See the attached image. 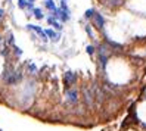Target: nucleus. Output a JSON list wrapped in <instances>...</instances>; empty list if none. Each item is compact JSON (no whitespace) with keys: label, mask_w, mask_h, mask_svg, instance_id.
<instances>
[{"label":"nucleus","mask_w":146,"mask_h":131,"mask_svg":"<svg viewBox=\"0 0 146 131\" xmlns=\"http://www.w3.org/2000/svg\"><path fill=\"white\" fill-rule=\"evenodd\" d=\"M25 78V68L24 66H16L12 62H7L5 65L3 74H2V81L7 87H15L24 81Z\"/></svg>","instance_id":"f257e3e1"},{"label":"nucleus","mask_w":146,"mask_h":131,"mask_svg":"<svg viewBox=\"0 0 146 131\" xmlns=\"http://www.w3.org/2000/svg\"><path fill=\"white\" fill-rule=\"evenodd\" d=\"M81 97L86 108L93 109L96 106V100H94V93L92 90V85H83L81 87Z\"/></svg>","instance_id":"f03ea898"},{"label":"nucleus","mask_w":146,"mask_h":131,"mask_svg":"<svg viewBox=\"0 0 146 131\" xmlns=\"http://www.w3.org/2000/svg\"><path fill=\"white\" fill-rule=\"evenodd\" d=\"M65 99L66 102L71 105V106H77V103L80 100V93L75 87H71V89H66L65 91Z\"/></svg>","instance_id":"7ed1b4c3"},{"label":"nucleus","mask_w":146,"mask_h":131,"mask_svg":"<svg viewBox=\"0 0 146 131\" xmlns=\"http://www.w3.org/2000/svg\"><path fill=\"white\" fill-rule=\"evenodd\" d=\"M25 30L30 31V32H36V36H37V37H40V40H41V41H44V43H47V41H49V38H47V36H46V32H44V30H43L41 27H38V25L27 24V25H25Z\"/></svg>","instance_id":"20e7f679"},{"label":"nucleus","mask_w":146,"mask_h":131,"mask_svg":"<svg viewBox=\"0 0 146 131\" xmlns=\"http://www.w3.org/2000/svg\"><path fill=\"white\" fill-rule=\"evenodd\" d=\"M77 80H78V75H77L74 71H65L64 72V85L66 89H71L77 84Z\"/></svg>","instance_id":"39448f33"},{"label":"nucleus","mask_w":146,"mask_h":131,"mask_svg":"<svg viewBox=\"0 0 146 131\" xmlns=\"http://www.w3.org/2000/svg\"><path fill=\"white\" fill-rule=\"evenodd\" d=\"M90 21H92V25H93L94 28H98L99 31H104V28H105V24H106V21H105V16L102 15L100 12H94L93 18H92Z\"/></svg>","instance_id":"423d86ee"},{"label":"nucleus","mask_w":146,"mask_h":131,"mask_svg":"<svg viewBox=\"0 0 146 131\" xmlns=\"http://www.w3.org/2000/svg\"><path fill=\"white\" fill-rule=\"evenodd\" d=\"M102 32H104V41L111 47V50H112V52H121V50L124 49L123 44H119V43H117V41H114V40H111V38L106 36V34H105V31H102Z\"/></svg>","instance_id":"0eeeda50"},{"label":"nucleus","mask_w":146,"mask_h":131,"mask_svg":"<svg viewBox=\"0 0 146 131\" xmlns=\"http://www.w3.org/2000/svg\"><path fill=\"white\" fill-rule=\"evenodd\" d=\"M44 32H46V36H47V38H49L50 41L58 43L59 40H61V32L56 31V30H53V28H46Z\"/></svg>","instance_id":"6e6552de"},{"label":"nucleus","mask_w":146,"mask_h":131,"mask_svg":"<svg viewBox=\"0 0 146 131\" xmlns=\"http://www.w3.org/2000/svg\"><path fill=\"white\" fill-rule=\"evenodd\" d=\"M46 19H47V24L50 25V28H53V30H56V31L61 32V30L64 28V25H62V22H61V21H58L56 18H53L52 15H49Z\"/></svg>","instance_id":"1a4fd4ad"},{"label":"nucleus","mask_w":146,"mask_h":131,"mask_svg":"<svg viewBox=\"0 0 146 131\" xmlns=\"http://www.w3.org/2000/svg\"><path fill=\"white\" fill-rule=\"evenodd\" d=\"M25 72H27L30 77H34V75H37L38 68H37L36 64H33V62H25Z\"/></svg>","instance_id":"9d476101"},{"label":"nucleus","mask_w":146,"mask_h":131,"mask_svg":"<svg viewBox=\"0 0 146 131\" xmlns=\"http://www.w3.org/2000/svg\"><path fill=\"white\" fill-rule=\"evenodd\" d=\"M102 3H104L105 6H108V7L115 9V7H119L124 3V0H102Z\"/></svg>","instance_id":"9b49d317"},{"label":"nucleus","mask_w":146,"mask_h":131,"mask_svg":"<svg viewBox=\"0 0 146 131\" xmlns=\"http://www.w3.org/2000/svg\"><path fill=\"white\" fill-rule=\"evenodd\" d=\"M5 40H6V46H7V47H11V49L16 44V43H15V36H13V32H12V31H7Z\"/></svg>","instance_id":"f8f14e48"},{"label":"nucleus","mask_w":146,"mask_h":131,"mask_svg":"<svg viewBox=\"0 0 146 131\" xmlns=\"http://www.w3.org/2000/svg\"><path fill=\"white\" fill-rule=\"evenodd\" d=\"M31 15H33L36 19H38V21L44 19V13H43V9H40V7H34L33 12H31Z\"/></svg>","instance_id":"ddd939ff"},{"label":"nucleus","mask_w":146,"mask_h":131,"mask_svg":"<svg viewBox=\"0 0 146 131\" xmlns=\"http://www.w3.org/2000/svg\"><path fill=\"white\" fill-rule=\"evenodd\" d=\"M44 7L52 13L56 11V3H55V0H44Z\"/></svg>","instance_id":"4468645a"},{"label":"nucleus","mask_w":146,"mask_h":131,"mask_svg":"<svg viewBox=\"0 0 146 131\" xmlns=\"http://www.w3.org/2000/svg\"><path fill=\"white\" fill-rule=\"evenodd\" d=\"M11 52H12V58H15V59H19V58L22 56V50L16 46V44L11 49Z\"/></svg>","instance_id":"2eb2a0df"},{"label":"nucleus","mask_w":146,"mask_h":131,"mask_svg":"<svg viewBox=\"0 0 146 131\" xmlns=\"http://www.w3.org/2000/svg\"><path fill=\"white\" fill-rule=\"evenodd\" d=\"M84 30H86V32L89 34V37H90L92 40H94V38H96V36H94V32H93V25H92V24H86Z\"/></svg>","instance_id":"dca6fc26"},{"label":"nucleus","mask_w":146,"mask_h":131,"mask_svg":"<svg viewBox=\"0 0 146 131\" xmlns=\"http://www.w3.org/2000/svg\"><path fill=\"white\" fill-rule=\"evenodd\" d=\"M28 5H30L28 0H18V7L21 11H28Z\"/></svg>","instance_id":"f3484780"},{"label":"nucleus","mask_w":146,"mask_h":131,"mask_svg":"<svg viewBox=\"0 0 146 131\" xmlns=\"http://www.w3.org/2000/svg\"><path fill=\"white\" fill-rule=\"evenodd\" d=\"M94 12H96L94 9H87V11H86V13H84V18H86V19H92L93 15H94Z\"/></svg>","instance_id":"a211bd4d"},{"label":"nucleus","mask_w":146,"mask_h":131,"mask_svg":"<svg viewBox=\"0 0 146 131\" xmlns=\"http://www.w3.org/2000/svg\"><path fill=\"white\" fill-rule=\"evenodd\" d=\"M86 52H87V53H89L90 56H93L94 53H96V47H94L93 44H89L87 47H86Z\"/></svg>","instance_id":"6ab92c4d"},{"label":"nucleus","mask_w":146,"mask_h":131,"mask_svg":"<svg viewBox=\"0 0 146 131\" xmlns=\"http://www.w3.org/2000/svg\"><path fill=\"white\" fill-rule=\"evenodd\" d=\"M5 46H6V40H5V36H3L2 32H0V50H2Z\"/></svg>","instance_id":"aec40b11"},{"label":"nucleus","mask_w":146,"mask_h":131,"mask_svg":"<svg viewBox=\"0 0 146 131\" xmlns=\"http://www.w3.org/2000/svg\"><path fill=\"white\" fill-rule=\"evenodd\" d=\"M5 18V9H3V7H0V21H2Z\"/></svg>","instance_id":"412c9836"},{"label":"nucleus","mask_w":146,"mask_h":131,"mask_svg":"<svg viewBox=\"0 0 146 131\" xmlns=\"http://www.w3.org/2000/svg\"><path fill=\"white\" fill-rule=\"evenodd\" d=\"M28 2H30V3H34V2H36V0H28Z\"/></svg>","instance_id":"4be33fe9"}]
</instances>
